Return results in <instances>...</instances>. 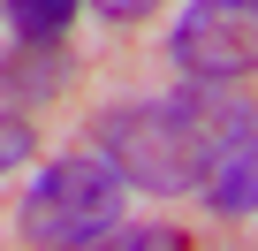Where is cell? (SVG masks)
<instances>
[{
  "label": "cell",
  "mask_w": 258,
  "mask_h": 251,
  "mask_svg": "<svg viewBox=\"0 0 258 251\" xmlns=\"http://www.w3.org/2000/svg\"><path fill=\"white\" fill-rule=\"evenodd\" d=\"M23 243H53V251H84L106 243L121 228V175L106 168V153H69L46 160L23 190Z\"/></svg>",
  "instance_id": "obj_2"
},
{
  "label": "cell",
  "mask_w": 258,
  "mask_h": 251,
  "mask_svg": "<svg viewBox=\"0 0 258 251\" xmlns=\"http://www.w3.org/2000/svg\"><path fill=\"white\" fill-rule=\"evenodd\" d=\"M91 8H99L106 23H145V16L160 8V0H91Z\"/></svg>",
  "instance_id": "obj_8"
},
{
  "label": "cell",
  "mask_w": 258,
  "mask_h": 251,
  "mask_svg": "<svg viewBox=\"0 0 258 251\" xmlns=\"http://www.w3.org/2000/svg\"><path fill=\"white\" fill-rule=\"evenodd\" d=\"M61 76H69L61 38H16V54H0V91H8V107H38V99H53Z\"/></svg>",
  "instance_id": "obj_5"
},
{
  "label": "cell",
  "mask_w": 258,
  "mask_h": 251,
  "mask_svg": "<svg viewBox=\"0 0 258 251\" xmlns=\"http://www.w3.org/2000/svg\"><path fill=\"white\" fill-rule=\"evenodd\" d=\"M213 107H220V84H198V76L190 91H167V99H121L91 122V153H106L121 183L152 198H190L213 153Z\"/></svg>",
  "instance_id": "obj_1"
},
{
  "label": "cell",
  "mask_w": 258,
  "mask_h": 251,
  "mask_svg": "<svg viewBox=\"0 0 258 251\" xmlns=\"http://www.w3.org/2000/svg\"><path fill=\"white\" fill-rule=\"evenodd\" d=\"M175 69L198 84H235L258 76V0H190L167 38Z\"/></svg>",
  "instance_id": "obj_3"
},
{
  "label": "cell",
  "mask_w": 258,
  "mask_h": 251,
  "mask_svg": "<svg viewBox=\"0 0 258 251\" xmlns=\"http://www.w3.org/2000/svg\"><path fill=\"white\" fill-rule=\"evenodd\" d=\"M198 198L220 221H250L258 213V107L250 99H220L213 107V153H205Z\"/></svg>",
  "instance_id": "obj_4"
},
{
  "label": "cell",
  "mask_w": 258,
  "mask_h": 251,
  "mask_svg": "<svg viewBox=\"0 0 258 251\" xmlns=\"http://www.w3.org/2000/svg\"><path fill=\"white\" fill-rule=\"evenodd\" d=\"M31 153H38V137H31L23 107H8V99H0V175H16V168H23Z\"/></svg>",
  "instance_id": "obj_7"
},
{
  "label": "cell",
  "mask_w": 258,
  "mask_h": 251,
  "mask_svg": "<svg viewBox=\"0 0 258 251\" xmlns=\"http://www.w3.org/2000/svg\"><path fill=\"white\" fill-rule=\"evenodd\" d=\"M0 16L16 23V38H69L76 0H0Z\"/></svg>",
  "instance_id": "obj_6"
}]
</instances>
